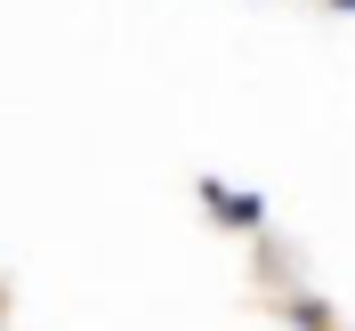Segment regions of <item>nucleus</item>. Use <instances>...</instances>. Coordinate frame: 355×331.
Here are the masks:
<instances>
[]
</instances>
